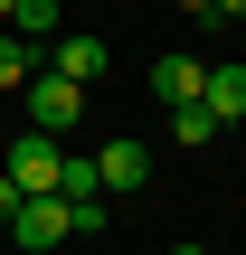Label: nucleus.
<instances>
[{
    "label": "nucleus",
    "mask_w": 246,
    "mask_h": 255,
    "mask_svg": "<svg viewBox=\"0 0 246 255\" xmlns=\"http://www.w3.org/2000/svg\"><path fill=\"white\" fill-rule=\"evenodd\" d=\"M9 237H19V255L66 246V237H76V208H66L57 189H28V199H19V218H9Z\"/></svg>",
    "instance_id": "obj_2"
},
{
    "label": "nucleus",
    "mask_w": 246,
    "mask_h": 255,
    "mask_svg": "<svg viewBox=\"0 0 246 255\" xmlns=\"http://www.w3.org/2000/svg\"><path fill=\"white\" fill-rule=\"evenodd\" d=\"M0 19H9V0H0Z\"/></svg>",
    "instance_id": "obj_14"
},
{
    "label": "nucleus",
    "mask_w": 246,
    "mask_h": 255,
    "mask_svg": "<svg viewBox=\"0 0 246 255\" xmlns=\"http://www.w3.org/2000/svg\"><path fill=\"white\" fill-rule=\"evenodd\" d=\"M180 255H199V246H180Z\"/></svg>",
    "instance_id": "obj_15"
},
{
    "label": "nucleus",
    "mask_w": 246,
    "mask_h": 255,
    "mask_svg": "<svg viewBox=\"0 0 246 255\" xmlns=\"http://www.w3.org/2000/svg\"><path fill=\"white\" fill-rule=\"evenodd\" d=\"M57 76H76V85H95L104 76V38H57V57H47Z\"/></svg>",
    "instance_id": "obj_7"
},
{
    "label": "nucleus",
    "mask_w": 246,
    "mask_h": 255,
    "mask_svg": "<svg viewBox=\"0 0 246 255\" xmlns=\"http://www.w3.org/2000/svg\"><path fill=\"white\" fill-rule=\"evenodd\" d=\"M76 114H85V85L57 76V66H38V76H28V123H38V132H66Z\"/></svg>",
    "instance_id": "obj_3"
},
{
    "label": "nucleus",
    "mask_w": 246,
    "mask_h": 255,
    "mask_svg": "<svg viewBox=\"0 0 246 255\" xmlns=\"http://www.w3.org/2000/svg\"><path fill=\"white\" fill-rule=\"evenodd\" d=\"M0 170H9V180H19V199H28V189H57L66 151H57V132H38V123H28L19 142H0Z\"/></svg>",
    "instance_id": "obj_1"
},
{
    "label": "nucleus",
    "mask_w": 246,
    "mask_h": 255,
    "mask_svg": "<svg viewBox=\"0 0 246 255\" xmlns=\"http://www.w3.org/2000/svg\"><path fill=\"white\" fill-rule=\"evenodd\" d=\"M95 170H104V189H142V180H152V151H142L133 132H114V142L95 151Z\"/></svg>",
    "instance_id": "obj_5"
},
{
    "label": "nucleus",
    "mask_w": 246,
    "mask_h": 255,
    "mask_svg": "<svg viewBox=\"0 0 246 255\" xmlns=\"http://www.w3.org/2000/svg\"><path fill=\"white\" fill-rule=\"evenodd\" d=\"M9 218H19V180L0 170V227H9Z\"/></svg>",
    "instance_id": "obj_11"
},
{
    "label": "nucleus",
    "mask_w": 246,
    "mask_h": 255,
    "mask_svg": "<svg viewBox=\"0 0 246 255\" xmlns=\"http://www.w3.org/2000/svg\"><path fill=\"white\" fill-rule=\"evenodd\" d=\"M28 76H38V47H28L19 28H0V95H19Z\"/></svg>",
    "instance_id": "obj_8"
},
{
    "label": "nucleus",
    "mask_w": 246,
    "mask_h": 255,
    "mask_svg": "<svg viewBox=\"0 0 246 255\" xmlns=\"http://www.w3.org/2000/svg\"><path fill=\"white\" fill-rule=\"evenodd\" d=\"M171 9H209V0H171Z\"/></svg>",
    "instance_id": "obj_13"
},
{
    "label": "nucleus",
    "mask_w": 246,
    "mask_h": 255,
    "mask_svg": "<svg viewBox=\"0 0 246 255\" xmlns=\"http://www.w3.org/2000/svg\"><path fill=\"white\" fill-rule=\"evenodd\" d=\"M209 19H246V0H209Z\"/></svg>",
    "instance_id": "obj_12"
},
{
    "label": "nucleus",
    "mask_w": 246,
    "mask_h": 255,
    "mask_svg": "<svg viewBox=\"0 0 246 255\" xmlns=\"http://www.w3.org/2000/svg\"><path fill=\"white\" fill-rule=\"evenodd\" d=\"M9 28L38 47V38H57V0H9Z\"/></svg>",
    "instance_id": "obj_10"
},
{
    "label": "nucleus",
    "mask_w": 246,
    "mask_h": 255,
    "mask_svg": "<svg viewBox=\"0 0 246 255\" xmlns=\"http://www.w3.org/2000/svg\"><path fill=\"white\" fill-rule=\"evenodd\" d=\"M199 85H209V57H190V47H171V57L152 66V95H161V104H199Z\"/></svg>",
    "instance_id": "obj_4"
},
{
    "label": "nucleus",
    "mask_w": 246,
    "mask_h": 255,
    "mask_svg": "<svg viewBox=\"0 0 246 255\" xmlns=\"http://www.w3.org/2000/svg\"><path fill=\"white\" fill-rule=\"evenodd\" d=\"M171 132H180V151H209L218 142V114L209 104H171Z\"/></svg>",
    "instance_id": "obj_9"
},
{
    "label": "nucleus",
    "mask_w": 246,
    "mask_h": 255,
    "mask_svg": "<svg viewBox=\"0 0 246 255\" xmlns=\"http://www.w3.org/2000/svg\"><path fill=\"white\" fill-rule=\"evenodd\" d=\"M199 104H209L218 123H237V114H246V66H237V57H218V66H209V85H199Z\"/></svg>",
    "instance_id": "obj_6"
}]
</instances>
